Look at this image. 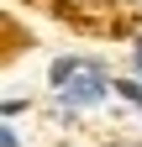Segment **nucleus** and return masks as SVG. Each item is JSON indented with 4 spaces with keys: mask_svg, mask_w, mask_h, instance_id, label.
Masks as SVG:
<instances>
[{
    "mask_svg": "<svg viewBox=\"0 0 142 147\" xmlns=\"http://www.w3.org/2000/svg\"><path fill=\"white\" fill-rule=\"evenodd\" d=\"M137 5H142V0H137Z\"/></svg>",
    "mask_w": 142,
    "mask_h": 147,
    "instance_id": "obj_5",
    "label": "nucleus"
},
{
    "mask_svg": "<svg viewBox=\"0 0 142 147\" xmlns=\"http://www.w3.org/2000/svg\"><path fill=\"white\" fill-rule=\"evenodd\" d=\"M116 89H121V95H126V100L142 110V84H137V79H116Z\"/></svg>",
    "mask_w": 142,
    "mask_h": 147,
    "instance_id": "obj_2",
    "label": "nucleus"
},
{
    "mask_svg": "<svg viewBox=\"0 0 142 147\" xmlns=\"http://www.w3.org/2000/svg\"><path fill=\"white\" fill-rule=\"evenodd\" d=\"M137 74H142V42H137Z\"/></svg>",
    "mask_w": 142,
    "mask_h": 147,
    "instance_id": "obj_4",
    "label": "nucleus"
},
{
    "mask_svg": "<svg viewBox=\"0 0 142 147\" xmlns=\"http://www.w3.org/2000/svg\"><path fill=\"white\" fill-rule=\"evenodd\" d=\"M53 89L68 100V105H100L111 95V79H105V68L95 58H53Z\"/></svg>",
    "mask_w": 142,
    "mask_h": 147,
    "instance_id": "obj_1",
    "label": "nucleus"
},
{
    "mask_svg": "<svg viewBox=\"0 0 142 147\" xmlns=\"http://www.w3.org/2000/svg\"><path fill=\"white\" fill-rule=\"evenodd\" d=\"M0 147H21V142H16V131H11V126L0 131Z\"/></svg>",
    "mask_w": 142,
    "mask_h": 147,
    "instance_id": "obj_3",
    "label": "nucleus"
}]
</instances>
